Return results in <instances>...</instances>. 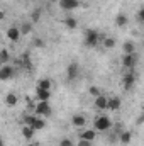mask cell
I'll return each instance as SVG.
<instances>
[{
    "mask_svg": "<svg viewBox=\"0 0 144 146\" xmlns=\"http://www.w3.org/2000/svg\"><path fill=\"white\" fill-rule=\"evenodd\" d=\"M93 127L97 131H107V129L112 127V121L108 119L107 115H98L95 119V122H93Z\"/></svg>",
    "mask_w": 144,
    "mask_h": 146,
    "instance_id": "obj_1",
    "label": "cell"
},
{
    "mask_svg": "<svg viewBox=\"0 0 144 146\" xmlns=\"http://www.w3.org/2000/svg\"><path fill=\"white\" fill-rule=\"evenodd\" d=\"M97 42H98V34H97L95 31H87L85 44H87V46H90V48H93V46H97Z\"/></svg>",
    "mask_w": 144,
    "mask_h": 146,
    "instance_id": "obj_2",
    "label": "cell"
},
{
    "mask_svg": "<svg viewBox=\"0 0 144 146\" xmlns=\"http://www.w3.org/2000/svg\"><path fill=\"white\" fill-rule=\"evenodd\" d=\"M122 66H126V68L132 70V68L136 66V54H134V53H131V54H126V56L122 58Z\"/></svg>",
    "mask_w": 144,
    "mask_h": 146,
    "instance_id": "obj_3",
    "label": "cell"
},
{
    "mask_svg": "<svg viewBox=\"0 0 144 146\" xmlns=\"http://www.w3.org/2000/svg\"><path fill=\"white\" fill-rule=\"evenodd\" d=\"M36 114H41V115H49V114H51V107H49L48 100H41V102L37 104Z\"/></svg>",
    "mask_w": 144,
    "mask_h": 146,
    "instance_id": "obj_4",
    "label": "cell"
},
{
    "mask_svg": "<svg viewBox=\"0 0 144 146\" xmlns=\"http://www.w3.org/2000/svg\"><path fill=\"white\" fill-rule=\"evenodd\" d=\"M95 136H97V133H95L93 129H85V131H81V134H80V139L93 141V139H95Z\"/></svg>",
    "mask_w": 144,
    "mask_h": 146,
    "instance_id": "obj_5",
    "label": "cell"
},
{
    "mask_svg": "<svg viewBox=\"0 0 144 146\" xmlns=\"http://www.w3.org/2000/svg\"><path fill=\"white\" fill-rule=\"evenodd\" d=\"M78 70H80L78 65H76V63H71V65L68 66V70H66V72H68V78H70V80H75V78L78 76Z\"/></svg>",
    "mask_w": 144,
    "mask_h": 146,
    "instance_id": "obj_6",
    "label": "cell"
},
{
    "mask_svg": "<svg viewBox=\"0 0 144 146\" xmlns=\"http://www.w3.org/2000/svg\"><path fill=\"white\" fill-rule=\"evenodd\" d=\"M95 107L97 109H107L108 107V99H105V97H97L95 99Z\"/></svg>",
    "mask_w": 144,
    "mask_h": 146,
    "instance_id": "obj_7",
    "label": "cell"
},
{
    "mask_svg": "<svg viewBox=\"0 0 144 146\" xmlns=\"http://www.w3.org/2000/svg\"><path fill=\"white\" fill-rule=\"evenodd\" d=\"M134 80H136L134 73H127V75L124 76V80H122V82H124V87H126V88L129 90V88H131V87L134 85Z\"/></svg>",
    "mask_w": 144,
    "mask_h": 146,
    "instance_id": "obj_8",
    "label": "cell"
},
{
    "mask_svg": "<svg viewBox=\"0 0 144 146\" xmlns=\"http://www.w3.org/2000/svg\"><path fill=\"white\" fill-rule=\"evenodd\" d=\"M20 29H17V27H10L9 29V33H7V36L9 39H12V41H19V37H20Z\"/></svg>",
    "mask_w": 144,
    "mask_h": 146,
    "instance_id": "obj_9",
    "label": "cell"
},
{
    "mask_svg": "<svg viewBox=\"0 0 144 146\" xmlns=\"http://www.w3.org/2000/svg\"><path fill=\"white\" fill-rule=\"evenodd\" d=\"M34 131H36V129H34L32 126H24V127H22V136H24L26 139H31V138L34 136Z\"/></svg>",
    "mask_w": 144,
    "mask_h": 146,
    "instance_id": "obj_10",
    "label": "cell"
},
{
    "mask_svg": "<svg viewBox=\"0 0 144 146\" xmlns=\"http://www.w3.org/2000/svg\"><path fill=\"white\" fill-rule=\"evenodd\" d=\"M10 75H12V66L3 65V66H2V70H0V78H2V80H7Z\"/></svg>",
    "mask_w": 144,
    "mask_h": 146,
    "instance_id": "obj_11",
    "label": "cell"
},
{
    "mask_svg": "<svg viewBox=\"0 0 144 146\" xmlns=\"http://www.w3.org/2000/svg\"><path fill=\"white\" fill-rule=\"evenodd\" d=\"M73 126H75V127H83V126H85V117L80 115V114L73 115Z\"/></svg>",
    "mask_w": 144,
    "mask_h": 146,
    "instance_id": "obj_12",
    "label": "cell"
},
{
    "mask_svg": "<svg viewBox=\"0 0 144 146\" xmlns=\"http://www.w3.org/2000/svg\"><path fill=\"white\" fill-rule=\"evenodd\" d=\"M78 5H80L78 0H61V7L63 9H75Z\"/></svg>",
    "mask_w": 144,
    "mask_h": 146,
    "instance_id": "obj_13",
    "label": "cell"
},
{
    "mask_svg": "<svg viewBox=\"0 0 144 146\" xmlns=\"http://www.w3.org/2000/svg\"><path fill=\"white\" fill-rule=\"evenodd\" d=\"M120 107V99H117V97H114V99H110L108 100V110H117Z\"/></svg>",
    "mask_w": 144,
    "mask_h": 146,
    "instance_id": "obj_14",
    "label": "cell"
},
{
    "mask_svg": "<svg viewBox=\"0 0 144 146\" xmlns=\"http://www.w3.org/2000/svg\"><path fill=\"white\" fill-rule=\"evenodd\" d=\"M37 97H39V100H49V97H51V92H49V90L37 88Z\"/></svg>",
    "mask_w": 144,
    "mask_h": 146,
    "instance_id": "obj_15",
    "label": "cell"
},
{
    "mask_svg": "<svg viewBox=\"0 0 144 146\" xmlns=\"http://www.w3.org/2000/svg\"><path fill=\"white\" fill-rule=\"evenodd\" d=\"M131 138H132V134H131L129 131H122V133H120V136H119V139H120L124 145H127V143L131 141Z\"/></svg>",
    "mask_w": 144,
    "mask_h": 146,
    "instance_id": "obj_16",
    "label": "cell"
},
{
    "mask_svg": "<svg viewBox=\"0 0 144 146\" xmlns=\"http://www.w3.org/2000/svg\"><path fill=\"white\" fill-rule=\"evenodd\" d=\"M37 88L49 90V88H51V82H49V80H39V82H37Z\"/></svg>",
    "mask_w": 144,
    "mask_h": 146,
    "instance_id": "obj_17",
    "label": "cell"
},
{
    "mask_svg": "<svg viewBox=\"0 0 144 146\" xmlns=\"http://www.w3.org/2000/svg\"><path fill=\"white\" fill-rule=\"evenodd\" d=\"M5 100H7V106H15L17 104V95L15 94H9Z\"/></svg>",
    "mask_w": 144,
    "mask_h": 146,
    "instance_id": "obj_18",
    "label": "cell"
},
{
    "mask_svg": "<svg viewBox=\"0 0 144 146\" xmlns=\"http://www.w3.org/2000/svg\"><path fill=\"white\" fill-rule=\"evenodd\" d=\"M44 126H46V122H44L42 119H39V117H36V121L32 122V127H34V129H42Z\"/></svg>",
    "mask_w": 144,
    "mask_h": 146,
    "instance_id": "obj_19",
    "label": "cell"
},
{
    "mask_svg": "<svg viewBox=\"0 0 144 146\" xmlns=\"http://www.w3.org/2000/svg\"><path fill=\"white\" fill-rule=\"evenodd\" d=\"M124 51H126V54L134 53V44H132V42H126V44H124Z\"/></svg>",
    "mask_w": 144,
    "mask_h": 146,
    "instance_id": "obj_20",
    "label": "cell"
},
{
    "mask_svg": "<svg viewBox=\"0 0 144 146\" xmlns=\"http://www.w3.org/2000/svg\"><path fill=\"white\" fill-rule=\"evenodd\" d=\"M7 60H9V53H7V49H2L0 51V61L2 63H7Z\"/></svg>",
    "mask_w": 144,
    "mask_h": 146,
    "instance_id": "obj_21",
    "label": "cell"
},
{
    "mask_svg": "<svg viewBox=\"0 0 144 146\" xmlns=\"http://www.w3.org/2000/svg\"><path fill=\"white\" fill-rule=\"evenodd\" d=\"M104 46H105V48H114V46H115V39H112V37H107V39L104 41Z\"/></svg>",
    "mask_w": 144,
    "mask_h": 146,
    "instance_id": "obj_22",
    "label": "cell"
},
{
    "mask_svg": "<svg viewBox=\"0 0 144 146\" xmlns=\"http://www.w3.org/2000/svg\"><path fill=\"white\" fill-rule=\"evenodd\" d=\"M127 24V17L126 15H119L117 17V26H126Z\"/></svg>",
    "mask_w": 144,
    "mask_h": 146,
    "instance_id": "obj_23",
    "label": "cell"
},
{
    "mask_svg": "<svg viewBox=\"0 0 144 146\" xmlns=\"http://www.w3.org/2000/svg\"><path fill=\"white\" fill-rule=\"evenodd\" d=\"M36 121V117L34 115H26L24 117V122H26V126H32V122Z\"/></svg>",
    "mask_w": 144,
    "mask_h": 146,
    "instance_id": "obj_24",
    "label": "cell"
},
{
    "mask_svg": "<svg viewBox=\"0 0 144 146\" xmlns=\"http://www.w3.org/2000/svg\"><path fill=\"white\" fill-rule=\"evenodd\" d=\"M66 26H68L70 29H75V27H76V21L71 19V17H68V19H66Z\"/></svg>",
    "mask_w": 144,
    "mask_h": 146,
    "instance_id": "obj_25",
    "label": "cell"
},
{
    "mask_svg": "<svg viewBox=\"0 0 144 146\" xmlns=\"http://www.w3.org/2000/svg\"><path fill=\"white\" fill-rule=\"evenodd\" d=\"M29 31H31V24H24V26L20 27V33H22V34H27Z\"/></svg>",
    "mask_w": 144,
    "mask_h": 146,
    "instance_id": "obj_26",
    "label": "cell"
},
{
    "mask_svg": "<svg viewBox=\"0 0 144 146\" xmlns=\"http://www.w3.org/2000/svg\"><path fill=\"white\" fill-rule=\"evenodd\" d=\"M90 94H92L95 99H97V97H100V92H98V88H97V87H92V88H90Z\"/></svg>",
    "mask_w": 144,
    "mask_h": 146,
    "instance_id": "obj_27",
    "label": "cell"
},
{
    "mask_svg": "<svg viewBox=\"0 0 144 146\" xmlns=\"http://www.w3.org/2000/svg\"><path fill=\"white\" fill-rule=\"evenodd\" d=\"M78 146H92V141H87V139H80Z\"/></svg>",
    "mask_w": 144,
    "mask_h": 146,
    "instance_id": "obj_28",
    "label": "cell"
},
{
    "mask_svg": "<svg viewBox=\"0 0 144 146\" xmlns=\"http://www.w3.org/2000/svg\"><path fill=\"white\" fill-rule=\"evenodd\" d=\"M39 15H41V10H36V12L32 14V21H34V22H37V21H39Z\"/></svg>",
    "mask_w": 144,
    "mask_h": 146,
    "instance_id": "obj_29",
    "label": "cell"
},
{
    "mask_svg": "<svg viewBox=\"0 0 144 146\" xmlns=\"http://www.w3.org/2000/svg\"><path fill=\"white\" fill-rule=\"evenodd\" d=\"M61 146H73V145H71L70 139H63V141H61Z\"/></svg>",
    "mask_w": 144,
    "mask_h": 146,
    "instance_id": "obj_30",
    "label": "cell"
},
{
    "mask_svg": "<svg viewBox=\"0 0 144 146\" xmlns=\"http://www.w3.org/2000/svg\"><path fill=\"white\" fill-rule=\"evenodd\" d=\"M139 21H143V22H144V9L139 12Z\"/></svg>",
    "mask_w": 144,
    "mask_h": 146,
    "instance_id": "obj_31",
    "label": "cell"
},
{
    "mask_svg": "<svg viewBox=\"0 0 144 146\" xmlns=\"http://www.w3.org/2000/svg\"><path fill=\"white\" fill-rule=\"evenodd\" d=\"M49 2H54V0H49Z\"/></svg>",
    "mask_w": 144,
    "mask_h": 146,
    "instance_id": "obj_32",
    "label": "cell"
},
{
    "mask_svg": "<svg viewBox=\"0 0 144 146\" xmlns=\"http://www.w3.org/2000/svg\"><path fill=\"white\" fill-rule=\"evenodd\" d=\"M29 146H34V145H29Z\"/></svg>",
    "mask_w": 144,
    "mask_h": 146,
    "instance_id": "obj_33",
    "label": "cell"
}]
</instances>
